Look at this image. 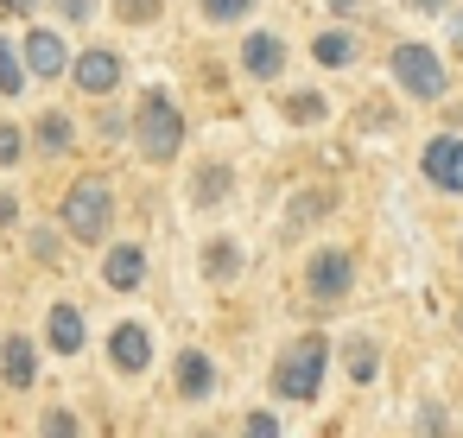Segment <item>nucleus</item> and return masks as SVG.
<instances>
[{"instance_id": "1", "label": "nucleus", "mask_w": 463, "mask_h": 438, "mask_svg": "<svg viewBox=\"0 0 463 438\" xmlns=\"http://www.w3.org/2000/svg\"><path fill=\"white\" fill-rule=\"evenodd\" d=\"M115 216H121V197H115V178L109 172H83L64 185L58 197V229L77 242V248H102L115 235Z\"/></svg>"}, {"instance_id": "2", "label": "nucleus", "mask_w": 463, "mask_h": 438, "mask_svg": "<svg viewBox=\"0 0 463 438\" xmlns=\"http://www.w3.org/2000/svg\"><path fill=\"white\" fill-rule=\"evenodd\" d=\"M128 140H134V153H140L146 166H172V159L184 153V109H178V96L153 83V90L134 102V115H128Z\"/></svg>"}, {"instance_id": "3", "label": "nucleus", "mask_w": 463, "mask_h": 438, "mask_svg": "<svg viewBox=\"0 0 463 438\" xmlns=\"http://www.w3.org/2000/svg\"><path fill=\"white\" fill-rule=\"evenodd\" d=\"M330 343L324 337H298L292 349H279V362H273V400H292V406H305V400H317L324 394V375H330Z\"/></svg>"}, {"instance_id": "4", "label": "nucleus", "mask_w": 463, "mask_h": 438, "mask_svg": "<svg viewBox=\"0 0 463 438\" xmlns=\"http://www.w3.org/2000/svg\"><path fill=\"white\" fill-rule=\"evenodd\" d=\"M387 71H393L400 96H412V102H444V96H450L444 52H431V45H419V39L393 45V52H387Z\"/></svg>"}, {"instance_id": "5", "label": "nucleus", "mask_w": 463, "mask_h": 438, "mask_svg": "<svg viewBox=\"0 0 463 438\" xmlns=\"http://www.w3.org/2000/svg\"><path fill=\"white\" fill-rule=\"evenodd\" d=\"M64 83H71L77 96H90V102L121 96V83H128V58H121V45H83V52H71Z\"/></svg>"}, {"instance_id": "6", "label": "nucleus", "mask_w": 463, "mask_h": 438, "mask_svg": "<svg viewBox=\"0 0 463 438\" xmlns=\"http://www.w3.org/2000/svg\"><path fill=\"white\" fill-rule=\"evenodd\" d=\"M298 280H305V299L311 305H343L355 292V254L349 248H311Z\"/></svg>"}, {"instance_id": "7", "label": "nucleus", "mask_w": 463, "mask_h": 438, "mask_svg": "<svg viewBox=\"0 0 463 438\" xmlns=\"http://www.w3.org/2000/svg\"><path fill=\"white\" fill-rule=\"evenodd\" d=\"M102 356H109V368H115L121 381H140V375L159 362L153 324H146V318H115V324H109V343H102Z\"/></svg>"}, {"instance_id": "8", "label": "nucleus", "mask_w": 463, "mask_h": 438, "mask_svg": "<svg viewBox=\"0 0 463 438\" xmlns=\"http://www.w3.org/2000/svg\"><path fill=\"white\" fill-rule=\"evenodd\" d=\"M216 387H222V362H216L210 349L184 343V349L172 356V394H178L184 406H203V400H216Z\"/></svg>"}, {"instance_id": "9", "label": "nucleus", "mask_w": 463, "mask_h": 438, "mask_svg": "<svg viewBox=\"0 0 463 438\" xmlns=\"http://www.w3.org/2000/svg\"><path fill=\"white\" fill-rule=\"evenodd\" d=\"M235 64H241V77H248V83H279V77H286V64H292V45H286V33L254 26V33L241 39Z\"/></svg>"}, {"instance_id": "10", "label": "nucleus", "mask_w": 463, "mask_h": 438, "mask_svg": "<svg viewBox=\"0 0 463 438\" xmlns=\"http://www.w3.org/2000/svg\"><path fill=\"white\" fill-rule=\"evenodd\" d=\"M39 368H45V349H39L33 330H7V337H0V387H7V394H33Z\"/></svg>"}, {"instance_id": "11", "label": "nucleus", "mask_w": 463, "mask_h": 438, "mask_svg": "<svg viewBox=\"0 0 463 438\" xmlns=\"http://www.w3.org/2000/svg\"><path fill=\"white\" fill-rule=\"evenodd\" d=\"M20 58H26L33 83H64V71H71L64 26H58V20H52V26H26V39H20Z\"/></svg>"}, {"instance_id": "12", "label": "nucleus", "mask_w": 463, "mask_h": 438, "mask_svg": "<svg viewBox=\"0 0 463 438\" xmlns=\"http://www.w3.org/2000/svg\"><path fill=\"white\" fill-rule=\"evenodd\" d=\"M90 349V311L77 305V299H58V305H45V356H58V362H77Z\"/></svg>"}, {"instance_id": "13", "label": "nucleus", "mask_w": 463, "mask_h": 438, "mask_svg": "<svg viewBox=\"0 0 463 438\" xmlns=\"http://www.w3.org/2000/svg\"><path fill=\"white\" fill-rule=\"evenodd\" d=\"M146 273H153V261H146V248L140 242H102V286L115 292V299H134L140 286H146Z\"/></svg>"}, {"instance_id": "14", "label": "nucleus", "mask_w": 463, "mask_h": 438, "mask_svg": "<svg viewBox=\"0 0 463 438\" xmlns=\"http://www.w3.org/2000/svg\"><path fill=\"white\" fill-rule=\"evenodd\" d=\"M419 172H425L431 191L463 197V134H431L425 153H419Z\"/></svg>"}, {"instance_id": "15", "label": "nucleus", "mask_w": 463, "mask_h": 438, "mask_svg": "<svg viewBox=\"0 0 463 438\" xmlns=\"http://www.w3.org/2000/svg\"><path fill=\"white\" fill-rule=\"evenodd\" d=\"M26 147L39 153V159H71L77 153V121H71V109H39L33 121H26Z\"/></svg>"}, {"instance_id": "16", "label": "nucleus", "mask_w": 463, "mask_h": 438, "mask_svg": "<svg viewBox=\"0 0 463 438\" xmlns=\"http://www.w3.org/2000/svg\"><path fill=\"white\" fill-rule=\"evenodd\" d=\"M184 197H191V210H197V216L222 210V204L235 197V166H229V159H197V172H191Z\"/></svg>"}, {"instance_id": "17", "label": "nucleus", "mask_w": 463, "mask_h": 438, "mask_svg": "<svg viewBox=\"0 0 463 438\" xmlns=\"http://www.w3.org/2000/svg\"><path fill=\"white\" fill-rule=\"evenodd\" d=\"M197 273H203V286L229 292V286L248 273V248H241L235 235H210V242H203V254H197Z\"/></svg>"}, {"instance_id": "18", "label": "nucleus", "mask_w": 463, "mask_h": 438, "mask_svg": "<svg viewBox=\"0 0 463 438\" xmlns=\"http://www.w3.org/2000/svg\"><path fill=\"white\" fill-rule=\"evenodd\" d=\"M362 58V33L355 26H317V39H311V64L317 71H349Z\"/></svg>"}, {"instance_id": "19", "label": "nucleus", "mask_w": 463, "mask_h": 438, "mask_svg": "<svg viewBox=\"0 0 463 438\" xmlns=\"http://www.w3.org/2000/svg\"><path fill=\"white\" fill-rule=\"evenodd\" d=\"M279 115H286V128H324L330 121V96L324 90H292L279 102Z\"/></svg>"}, {"instance_id": "20", "label": "nucleus", "mask_w": 463, "mask_h": 438, "mask_svg": "<svg viewBox=\"0 0 463 438\" xmlns=\"http://www.w3.org/2000/svg\"><path fill=\"white\" fill-rule=\"evenodd\" d=\"M343 368H349V381H355V387H368V381L381 375V343H374L368 330H355V337L343 343Z\"/></svg>"}, {"instance_id": "21", "label": "nucleus", "mask_w": 463, "mask_h": 438, "mask_svg": "<svg viewBox=\"0 0 463 438\" xmlns=\"http://www.w3.org/2000/svg\"><path fill=\"white\" fill-rule=\"evenodd\" d=\"M33 90V71H26V58H20V39H7L0 33V96L7 102H20Z\"/></svg>"}, {"instance_id": "22", "label": "nucleus", "mask_w": 463, "mask_h": 438, "mask_svg": "<svg viewBox=\"0 0 463 438\" xmlns=\"http://www.w3.org/2000/svg\"><path fill=\"white\" fill-rule=\"evenodd\" d=\"M64 242H71V235H64L58 223H33V229H26V254H33L39 267H64Z\"/></svg>"}, {"instance_id": "23", "label": "nucleus", "mask_w": 463, "mask_h": 438, "mask_svg": "<svg viewBox=\"0 0 463 438\" xmlns=\"http://www.w3.org/2000/svg\"><path fill=\"white\" fill-rule=\"evenodd\" d=\"M330 210H336V191H298V197H292V216H286V235L311 229V223L330 216Z\"/></svg>"}, {"instance_id": "24", "label": "nucleus", "mask_w": 463, "mask_h": 438, "mask_svg": "<svg viewBox=\"0 0 463 438\" xmlns=\"http://www.w3.org/2000/svg\"><path fill=\"white\" fill-rule=\"evenodd\" d=\"M260 0H197V20L203 26H248Z\"/></svg>"}, {"instance_id": "25", "label": "nucleus", "mask_w": 463, "mask_h": 438, "mask_svg": "<svg viewBox=\"0 0 463 438\" xmlns=\"http://www.w3.org/2000/svg\"><path fill=\"white\" fill-rule=\"evenodd\" d=\"M26 159H33V147H26V121L0 115V172H20Z\"/></svg>"}, {"instance_id": "26", "label": "nucleus", "mask_w": 463, "mask_h": 438, "mask_svg": "<svg viewBox=\"0 0 463 438\" xmlns=\"http://www.w3.org/2000/svg\"><path fill=\"white\" fill-rule=\"evenodd\" d=\"M121 26H134V33H146V26H159L165 20V0H115V7H109Z\"/></svg>"}, {"instance_id": "27", "label": "nucleus", "mask_w": 463, "mask_h": 438, "mask_svg": "<svg viewBox=\"0 0 463 438\" xmlns=\"http://www.w3.org/2000/svg\"><path fill=\"white\" fill-rule=\"evenodd\" d=\"M45 7H52V20H58V26H96L102 0H45Z\"/></svg>"}, {"instance_id": "28", "label": "nucleus", "mask_w": 463, "mask_h": 438, "mask_svg": "<svg viewBox=\"0 0 463 438\" xmlns=\"http://www.w3.org/2000/svg\"><path fill=\"white\" fill-rule=\"evenodd\" d=\"M39 432H45V438H77L83 419H77L71 406H45V413H39Z\"/></svg>"}, {"instance_id": "29", "label": "nucleus", "mask_w": 463, "mask_h": 438, "mask_svg": "<svg viewBox=\"0 0 463 438\" xmlns=\"http://www.w3.org/2000/svg\"><path fill=\"white\" fill-rule=\"evenodd\" d=\"M96 134L115 147V140H128V115L115 109V96H109V109H96Z\"/></svg>"}, {"instance_id": "30", "label": "nucleus", "mask_w": 463, "mask_h": 438, "mask_svg": "<svg viewBox=\"0 0 463 438\" xmlns=\"http://www.w3.org/2000/svg\"><path fill=\"white\" fill-rule=\"evenodd\" d=\"M26 223V204H20V191H0V235H14Z\"/></svg>"}, {"instance_id": "31", "label": "nucleus", "mask_w": 463, "mask_h": 438, "mask_svg": "<svg viewBox=\"0 0 463 438\" xmlns=\"http://www.w3.org/2000/svg\"><path fill=\"white\" fill-rule=\"evenodd\" d=\"M241 432H254V438H279V413H267V406H254V413L241 419Z\"/></svg>"}, {"instance_id": "32", "label": "nucleus", "mask_w": 463, "mask_h": 438, "mask_svg": "<svg viewBox=\"0 0 463 438\" xmlns=\"http://www.w3.org/2000/svg\"><path fill=\"white\" fill-rule=\"evenodd\" d=\"M45 7V0H0V14H7V20H33Z\"/></svg>"}, {"instance_id": "33", "label": "nucleus", "mask_w": 463, "mask_h": 438, "mask_svg": "<svg viewBox=\"0 0 463 438\" xmlns=\"http://www.w3.org/2000/svg\"><path fill=\"white\" fill-rule=\"evenodd\" d=\"M450 419H444V406H419V432H444Z\"/></svg>"}, {"instance_id": "34", "label": "nucleus", "mask_w": 463, "mask_h": 438, "mask_svg": "<svg viewBox=\"0 0 463 438\" xmlns=\"http://www.w3.org/2000/svg\"><path fill=\"white\" fill-rule=\"evenodd\" d=\"M400 7H406V14H444L450 0H400Z\"/></svg>"}, {"instance_id": "35", "label": "nucleus", "mask_w": 463, "mask_h": 438, "mask_svg": "<svg viewBox=\"0 0 463 438\" xmlns=\"http://www.w3.org/2000/svg\"><path fill=\"white\" fill-rule=\"evenodd\" d=\"M324 7H330L336 20H355V14H362V0H324Z\"/></svg>"}, {"instance_id": "36", "label": "nucleus", "mask_w": 463, "mask_h": 438, "mask_svg": "<svg viewBox=\"0 0 463 438\" xmlns=\"http://www.w3.org/2000/svg\"><path fill=\"white\" fill-rule=\"evenodd\" d=\"M450 58H463V14H450Z\"/></svg>"}, {"instance_id": "37", "label": "nucleus", "mask_w": 463, "mask_h": 438, "mask_svg": "<svg viewBox=\"0 0 463 438\" xmlns=\"http://www.w3.org/2000/svg\"><path fill=\"white\" fill-rule=\"evenodd\" d=\"M457 324H463V318H457Z\"/></svg>"}]
</instances>
